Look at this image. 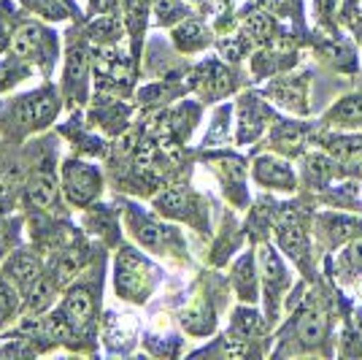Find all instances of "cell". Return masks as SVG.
Here are the masks:
<instances>
[{"label": "cell", "mask_w": 362, "mask_h": 360, "mask_svg": "<svg viewBox=\"0 0 362 360\" xmlns=\"http://www.w3.org/2000/svg\"><path fill=\"white\" fill-rule=\"evenodd\" d=\"M255 174L262 184L281 187V190H292V184H295V174L289 171V165L279 163L273 157H259L255 165Z\"/></svg>", "instance_id": "8"}, {"label": "cell", "mask_w": 362, "mask_h": 360, "mask_svg": "<svg viewBox=\"0 0 362 360\" xmlns=\"http://www.w3.org/2000/svg\"><path fill=\"white\" fill-rule=\"evenodd\" d=\"M273 30V22L268 14H249L246 16V22H243V33L249 35V38H255V41H265Z\"/></svg>", "instance_id": "24"}, {"label": "cell", "mask_w": 362, "mask_h": 360, "mask_svg": "<svg viewBox=\"0 0 362 360\" xmlns=\"http://www.w3.org/2000/svg\"><path fill=\"white\" fill-rule=\"evenodd\" d=\"M62 320L76 330H84L90 325L92 320V296L84 290V287H74L65 300H62V309H60Z\"/></svg>", "instance_id": "5"}, {"label": "cell", "mask_w": 362, "mask_h": 360, "mask_svg": "<svg viewBox=\"0 0 362 360\" xmlns=\"http://www.w3.org/2000/svg\"><path fill=\"white\" fill-rule=\"evenodd\" d=\"M95 74L108 81H124L130 76V65L117 49H103L95 60Z\"/></svg>", "instance_id": "9"}, {"label": "cell", "mask_w": 362, "mask_h": 360, "mask_svg": "<svg viewBox=\"0 0 362 360\" xmlns=\"http://www.w3.org/2000/svg\"><path fill=\"white\" fill-rule=\"evenodd\" d=\"M206 90L211 92V95H225L230 87H233V81H230V76H227L225 68H219V65H209L206 68Z\"/></svg>", "instance_id": "28"}, {"label": "cell", "mask_w": 362, "mask_h": 360, "mask_svg": "<svg viewBox=\"0 0 362 360\" xmlns=\"http://www.w3.org/2000/svg\"><path fill=\"white\" fill-rule=\"evenodd\" d=\"M346 257H349V263H351L354 269L362 271V239H360V241H354V244L349 247Z\"/></svg>", "instance_id": "35"}, {"label": "cell", "mask_w": 362, "mask_h": 360, "mask_svg": "<svg viewBox=\"0 0 362 360\" xmlns=\"http://www.w3.org/2000/svg\"><path fill=\"white\" fill-rule=\"evenodd\" d=\"M335 117H338L341 122H349V125L362 122V98H360V95L344 98L341 103L335 106Z\"/></svg>", "instance_id": "26"}, {"label": "cell", "mask_w": 362, "mask_h": 360, "mask_svg": "<svg viewBox=\"0 0 362 360\" xmlns=\"http://www.w3.org/2000/svg\"><path fill=\"white\" fill-rule=\"evenodd\" d=\"M3 274H6V279L14 287L30 290V287L41 279V263H38V257L30 255V252H19V255H14L6 263Z\"/></svg>", "instance_id": "6"}, {"label": "cell", "mask_w": 362, "mask_h": 360, "mask_svg": "<svg viewBox=\"0 0 362 360\" xmlns=\"http://www.w3.org/2000/svg\"><path fill=\"white\" fill-rule=\"evenodd\" d=\"M273 98L279 101L281 106H287V108H303V92L295 90V87H284V84H276V87H271Z\"/></svg>", "instance_id": "30"}, {"label": "cell", "mask_w": 362, "mask_h": 360, "mask_svg": "<svg viewBox=\"0 0 362 360\" xmlns=\"http://www.w3.org/2000/svg\"><path fill=\"white\" fill-rule=\"evenodd\" d=\"M90 33L98 38H119V25H117V19L106 16V19H98L90 28Z\"/></svg>", "instance_id": "31"}, {"label": "cell", "mask_w": 362, "mask_h": 360, "mask_svg": "<svg viewBox=\"0 0 362 360\" xmlns=\"http://www.w3.org/2000/svg\"><path fill=\"white\" fill-rule=\"evenodd\" d=\"M16 303H19V296H16L14 285L6 279V282H0V322L6 320V317H11L16 312Z\"/></svg>", "instance_id": "29"}, {"label": "cell", "mask_w": 362, "mask_h": 360, "mask_svg": "<svg viewBox=\"0 0 362 360\" xmlns=\"http://www.w3.org/2000/svg\"><path fill=\"white\" fill-rule=\"evenodd\" d=\"M28 74H30V65H28V60H22L19 55L3 60L0 62V92L11 90L16 81H22Z\"/></svg>", "instance_id": "17"}, {"label": "cell", "mask_w": 362, "mask_h": 360, "mask_svg": "<svg viewBox=\"0 0 362 360\" xmlns=\"http://www.w3.org/2000/svg\"><path fill=\"white\" fill-rule=\"evenodd\" d=\"M117 274H114V287L122 298L144 300L151 287V269L144 257L133 249H122L117 257Z\"/></svg>", "instance_id": "1"}, {"label": "cell", "mask_w": 362, "mask_h": 360, "mask_svg": "<svg viewBox=\"0 0 362 360\" xmlns=\"http://www.w3.org/2000/svg\"><path fill=\"white\" fill-rule=\"evenodd\" d=\"M325 333H327V320L322 312H305L300 317V322H298V339H300L305 347H317L322 339H325Z\"/></svg>", "instance_id": "11"}, {"label": "cell", "mask_w": 362, "mask_h": 360, "mask_svg": "<svg viewBox=\"0 0 362 360\" xmlns=\"http://www.w3.org/2000/svg\"><path fill=\"white\" fill-rule=\"evenodd\" d=\"M179 14H181V0H157V16H160L163 25L173 22Z\"/></svg>", "instance_id": "32"}, {"label": "cell", "mask_w": 362, "mask_h": 360, "mask_svg": "<svg viewBox=\"0 0 362 360\" xmlns=\"http://www.w3.org/2000/svg\"><path fill=\"white\" fill-rule=\"evenodd\" d=\"M235 287L241 293V298H255L257 293V274H255V260L243 257L235 266Z\"/></svg>", "instance_id": "18"}, {"label": "cell", "mask_w": 362, "mask_h": 360, "mask_svg": "<svg viewBox=\"0 0 362 360\" xmlns=\"http://www.w3.org/2000/svg\"><path fill=\"white\" fill-rule=\"evenodd\" d=\"M14 55H19L22 60L28 62H41L44 68L54 65V33H46L41 25H22L11 38Z\"/></svg>", "instance_id": "3"}, {"label": "cell", "mask_w": 362, "mask_h": 360, "mask_svg": "<svg viewBox=\"0 0 362 360\" xmlns=\"http://www.w3.org/2000/svg\"><path fill=\"white\" fill-rule=\"evenodd\" d=\"M84 257H87V252L81 249V247H76V249H68L65 255H62L60 266H57V285H65L71 276H76L78 271H81V266H84Z\"/></svg>", "instance_id": "19"}, {"label": "cell", "mask_w": 362, "mask_h": 360, "mask_svg": "<svg viewBox=\"0 0 362 360\" xmlns=\"http://www.w3.org/2000/svg\"><path fill=\"white\" fill-rule=\"evenodd\" d=\"M322 9H325V11L330 14L332 9H335V0H322Z\"/></svg>", "instance_id": "38"}, {"label": "cell", "mask_w": 362, "mask_h": 360, "mask_svg": "<svg viewBox=\"0 0 362 360\" xmlns=\"http://www.w3.org/2000/svg\"><path fill=\"white\" fill-rule=\"evenodd\" d=\"M335 171V160L330 157H311V176H319V179H327Z\"/></svg>", "instance_id": "33"}, {"label": "cell", "mask_w": 362, "mask_h": 360, "mask_svg": "<svg viewBox=\"0 0 362 360\" xmlns=\"http://www.w3.org/2000/svg\"><path fill=\"white\" fill-rule=\"evenodd\" d=\"M33 11H38L46 19H65L68 16V6L65 0H25Z\"/></svg>", "instance_id": "25"}, {"label": "cell", "mask_w": 362, "mask_h": 360, "mask_svg": "<svg viewBox=\"0 0 362 360\" xmlns=\"http://www.w3.org/2000/svg\"><path fill=\"white\" fill-rule=\"evenodd\" d=\"M241 52H243V46L238 44V41H225V44H222V55H225L227 60H238Z\"/></svg>", "instance_id": "36"}, {"label": "cell", "mask_w": 362, "mask_h": 360, "mask_svg": "<svg viewBox=\"0 0 362 360\" xmlns=\"http://www.w3.org/2000/svg\"><path fill=\"white\" fill-rule=\"evenodd\" d=\"M130 220H133V233H136V239L144 244V247H149V249H163V244L168 239V230L165 227H160L157 223H151V220H144V217H136V214H130Z\"/></svg>", "instance_id": "12"}, {"label": "cell", "mask_w": 362, "mask_h": 360, "mask_svg": "<svg viewBox=\"0 0 362 360\" xmlns=\"http://www.w3.org/2000/svg\"><path fill=\"white\" fill-rule=\"evenodd\" d=\"M28 201L35 209H52L57 201V181L52 174H35L28 187Z\"/></svg>", "instance_id": "10"}, {"label": "cell", "mask_w": 362, "mask_h": 360, "mask_svg": "<svg viewBox=\"0 0 362 360\" xmlns=\"http://www.w3.org/2000/svg\"><path fill=\"white\" fill-rule=\"evenodd\" d=\"M87 74H90V57L84 52V46H74L71 55H68V90L71 95H76L78 101H84V90H87Z\"/></svg>", "instance_id": "7"}, {"label": "cell", "mask_w": 362, "mask_h": 360, "mask_svg": "<svg viewBox=\"0 0 362 360\" xmlns=\"http://www.w3.org/2000/svg\"><path fill=\"white\" fill-rule=\"evenodd\" d=\"M276 144L281 147V150L287 152H295L298 147L303 144V128L300 125H281L279 130H276Z\"/></svg>", "instance_id": "27"}, {"label": "cell", "mask_w": 362, "mask_h": 360, "mask_svg": "<svg viewBox=\"0 0 362 360\" xmlns=\"http://www.w3.org/2000/svg\"><path fill=\"white\" fill-rule=\"evenodd\" d=\"M154 206L165 217H184L187 209H189V196L181 187H168V190H163L160 196L154 198Z\"/></svg>", "instance_id": "13"}, {"label": "cell", "mask_w": 362, "mask_h": 360, "mask_svg": "<svg viewBox=\"0 0 362 360\" xmlns=\"http://www.w3.org/2000/svg\"><path fill=\"white\" fill-rule=\"evenodd\" d=\"M259 260H262V271H265V282H268V290H279V287L284 285V279H287V274H284V266H281V260L276 257L271 247H262L259 249Z\"/></svg>", "instance_id": "16"}, {"label": "cell", "mask_w": 362, "mask_h": 360, "mask_svg": "<svg viewBox=\"0 0 362 360\" xmlns=\"http://www.w3.org/2000/svg\"><path fill=\"white\" fill-rule=\"evenodd\" d=\"M173 38H176V46H179V49L195 52V49H200V46L209 41V33H206V28H203L200 22H184L181 28H176Z\"/></svg>", "instance_id": "14"}, {"label": "cell", "mask_w": 362, "mask_h": 360, "mask_svg": "<svg viewBox=\"0 0 362 360\" xmlns=\"http://www.w3.org/2000/svg\"><path fill=\"white\" fill-rule=\"evenodd\" d=\"M262 317L257 315L255 309H238L235 312V330L241 333L243 339H255V336H259L262 333Z\"/></svg>", "instance_id": "21"}, {"label": "cell", "mask_w": 362, "mask_h": 360, "mask_svg": "<svg viewBox=\"0 0 362 360\" xmlns=\"http://www.w3.org/2000/svg\"><path fill=\"white\" fill-rule=\"evenodd\" d=\"M265 120V108L257 103V98H243L241 103V138H252L259 133Z\"/></svg>", "instance_id": "15"}, {"label": "cell", "mask_w": 362, "mask_h": 360, "mask_svg": "<svg viewBox=\"0 0 362 360\" xmlns=\"http://www.w3.org/2000/svg\"><path fill=\"white\" fill-rule=\"evenodd\" d=\"M57 111H60V101H57L54 90H38L16 103V120L30 130H38L54 120Z\"/></svg>", "instance_id": "4"}, {"label": "cell", "mask_w": 362, "mask_h": 360, "mask_svg": "<svg viewBox=\"0 0 362 360\" xmlns=\"http://www.w3.org/2000/svg\"><path fill=\"white\" fill-rule=\"evenodd\" d=\"M265 9H281L284 6V0H259Z\"/></svg>", "instance_id": "37"}, {"label": "cell", "mask_w": 362, "mask_h": 360, "mask_svg": "<svg viewBox=\"0 0 362 360\" xmlns=\"http://www.w3.org/2000/svg\"><path fill=\"white\" fill-rule=\"evenodd\" d=\"M243 342H246L243 336H241V339H235V336H227V339H225V352L230 355V358H243V355L249 352Z\"/></svg>", "instance_id": "34"}, {"label": "cell", "mask_w": 362, "mask_h": 360, "mask_svg": "<svg viewBox=\"0 0 362 360\" xmlns=\"http://www.w3.org/2000/svg\"><path fill=\"white\" fill-rule=\"evenodd\" d=\"M327 150L338 157V160H354L362 157V135H349V138H330Z\"/></svg>", "instance_id": "20"}, {"label": "cell", "mask_w": 362, "mask_h": 360, "mask_svg": "<svg viewBox=\"0 0 362 360\" xmlns=\"http://www.w3.org/2000/svg\"><path fill=\"white\" fill-rule=\"evenodd\" d=\"M62 190L74 206H87L100 193V174L98 168L81 163V160H68L62 165Z\"/></svg>", "instance_id": "2"}, {"label": "cell", "mask_w": 362, "mask_h": 360, "mask_svg": "<svg viewBox=\"0 0 362 360\" xmlns=\"http://www.w3.org/2000/svg\"><path fill=\"white\" fill-rule=\"evenodd\" d=\"M57 287V279H46L41 276L35 285L30 287V298H28V306H30L33 312H41L49 306V300H52V290Z\"/></svg>", "instance_id": "22"}, {"label": "cell", "mask_w": 362, "mask_h": 360, "mask_svg": "<svg viewBox=\"0 0 362 360\" xmlns=\"http://www.w3.org/2000/svg\"><path fill=\"white\" fill-rule=\"evenodd\" d=\"M327 230L332 233V239L344 241L349 236H354L357 230H362V225L346 214H332V217H327Z\"/></svg>", "instance_id": "23"}]
</instances>
